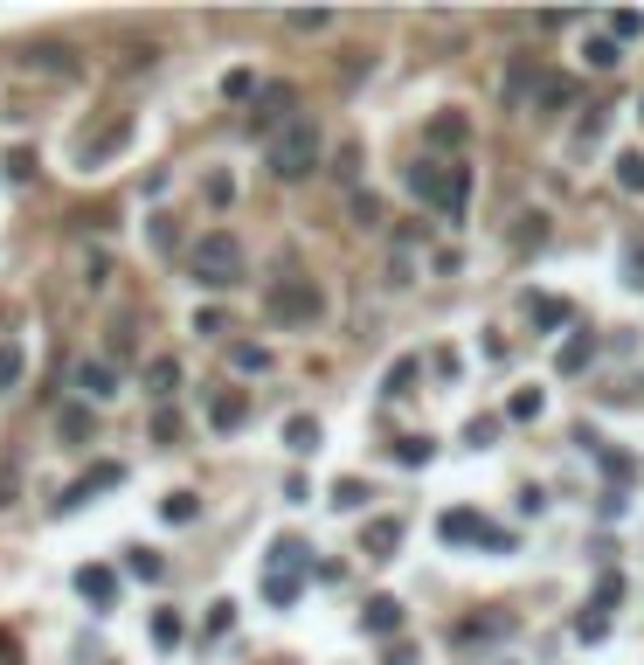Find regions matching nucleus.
<instances>
[{
    "label": "nucleus",
    "mask_w": 644,
    "mask_h": 665,
    "mask_svg": "<svg viewBox=\"0 0 644 665\" xmlns=\"http://www.w3.org/2000/svg\"><path fill=\"white\" fill-rule=\"evenodd\" d=\"M319 160H326V132H319L312 111H298L284 132L263 139V166H270L278 181H305V174H319Z\"/></svg>",
    "instance_id": "obj_1"
},
{
    "label": "nucleus",
    "mask_w": 644,
    "mask_h": 665,
    "mask_svg": "<svg viewBox=\"0 0 644 665\" xmlns=\"http://www.w3.org/2000/svg\"><path fill=\"white\" fill-rule=\"evenodd\" d=\"M409 194L423 201V209H437V215L458 222L464 201H471V166L464 160H416L409 166Z\"/></svg>",
    "instance_id": "obj_2"
},
{
    "label": "nucleus",
    "mask_w": 644,
    "mask_h": 665,
    "mask_svg": "<svg viewBox=\"0 0 644 665\" xmlns=\"http://www.w3.org/2000/svg\"><path fill=\"white\" fill-rule=\"evenodd\" d=\"M187 270H194V285H208V292H229V285H243V243H236L229 229H208V236H194V250H187Z\"/></svg>",
    "instance_id": "obj_3"
},
{
    "label": "nucleus",
    "mask_w": 644,
    "mask_h": 665,
    "mask_svg": "<svg viewBox=\"0 0 644 665\" xmlns=\"http://www.w3.org/2000/svg\"><path fill=\"white\" fill-rule=\"evenodd\" d=\"M263 305H270V320H284V326H312L326 312V298H319L312 277H278V285L263 292Z\"/></svg>",
    "instance_id": "obj_4"
},
{
    "label": "nucleus",
    "mask_w": 644,
    "mask_h": 665,
    "mask_svg": "<svg viewBox=\"0 0 644 665\" xmlns=\"http://www.w3.org/2000/svg\"><path fill=\"white\" fill-rule=\"evenodd\" d=\"M125 146H132V111H111V118H104L98 132H83V139H77V166H83V174H90V166L118 160Z\"/></svg>",
    "instance_id": "obj_5"
},
{
    "label": "nucleus",
    "mask_w": 644,
    "mask_h": 665,
    "mask_svg": "<svg viewBox=\"0 0 644 665\" xmlns=\"http://www.w3.org/2000/svg\"><path fill=\"white\" fill-rule=\"evenodd\" d=\"M250 118H257V132H263V139L284 132V125L298 118V90H291V83H263V90H257V111H250Z\"/></svg>",
    "instance_id": "obj_6"
},
{
    "label": "nucleus",
    "mask_w": 644,
    "mask_h": 665,
    "mask_svg": "<svg viewBox=\"0 0 644 665\" xmlns=\"http://www.w3.org/2000/svg\"><path fill=\"white\" fill-rule=\"evenodd\" d=\"M437 533L451 541V548H458V541H492V548H506V533H499V527H485V520H478V513H464V506H458V513H443V520H437Z\"/></svg>",
    "instance_id": "obj_7"
},
{
    "label": "nucleus",
    "mask_w": 644,
    "mask_h": 665,
    "mask_svg": "<svg viewBox=\"0 0 644 665\" xmlns=\"http://www.w3.org/2000/svg\"><path fill=\"white\" fill-rule=\"evenodd\" d=\"M395 548H402V520H388V513H382V520H367V527H361V555L367 561H388Z\"/></svg>",
    "instance_id": "obj_8"
},
{
    "label": "nucleus",
    "mask_w": 644,
    "mask_h": 665,
    "mask_svg": "<svg viewBox=\"0 0 644 665\" xmlns=\"http://www.w3.org/2000/svg\"><path fill=\"white\" fill-rule=\"evenodd\" d=\"M174 388H181V361H174V354H153V361H146V396L167 402Z\"/></svg>",
    "instance_id": "obj_9"
},
{
    "label": "nucleus",
    "mask_w": 644,
    "mask_h": 665,
    "mask_svg": "<svg viewBox=\"0 0 644 665\" xmlns=\"http://www.w3.org/2000/svg\"><path fill=\"white\" fill-rule=\"evenodd\" d=\"M361 624L374 631V638H395V631H402V603H395V596H367Z\"/></svg>",
    "instance_id": "obj_10"
},
{
    "label": "nucleus",
    "mask_w": 644,
    "mask_h": 665,
    "mask_svg": "<svg viewBox=\"0 0 644 665\" xmlns=\"http://www.w3.org/2000/svg\"><path fill=\"white\" fill-rule=\"evenodd\" d=\"M243 416H250V396H243V388H222V396L208 402V423L215 430H243Z\"/></svg>",
    "instance_id": "obj_11"
},
{
    "label": "nucleus",
    "mask_w": 644,
    "mask_h": 665,
    "mask_svg": "<svg viewBox=\"0 0 644 665\" xmlns=\"http://www.w3.org/2000/svg\"><path fill=\"white\" fill-rule=\"evenodd\" d=\"M70 381H77V388H83L90 402L118 396V381H111V368H104V361H77V368H70Z\"/></svg>",
    "instance_id": "obj_12"
},
{
    "label": "nucleus",
    "mask_w": 644,
    "mask_h": 665,
    "mask_svg": "<svg viewBox=\"0 0 644 665\" xmlns=\"http://www.w3.org/2000/svg\"><path fill=\"white\" fill-rule=\"evenodd\" d=\"M21 63H28V70H49V77H70V70H77L63 42H35V49H21Z\"/></svg>",
    "instance_id": "obj_13"
},
{
    "label": "nucleus",
    "mask_w": 644,
    "mask_h": 665,
    "mask_svg": "<svg viewBox=\"0 0 644 665\" xmlns=\"http://www.w3.org/2000/svg\"><path fill=\"white\" fill-rule=\"evenodd\" d=\"M423 139H430V146H464V139H471V118H464V111H437Z\"/></svg>",
    "instance_id": "obj_14"
},
{
    "label": "nucleus",
    "mask_w": 644,
    "mask_h": 665,
    "mask_svg": "<svg viewBox=\"0 0 644 665\" xmlns=\"http://www.w3.org/2000/svg\"><path fill=\"white\" fill-rule=\"evenodd\" d=\"M77 589L98 603V610H111V596H118V575L111 568H77Z\"/></svg>",
    "instance_id": "obj_15"
},
{
    "label": "nucleus",
    "mask_w": 644,
    "mask_h": 665,
    "mask_svg": "<svg viewBox=\"0 0 644 665\" xmlns=\"http://www.w3.org/2000/svg\"><path fill=\"white\" fill-rule=\"evenodd\" d=\"M118 479H125V465H98L90 479H77V485H70V499H63V506H83V499H90V492H111V485H118Z\"/></svg>",
    "instance_id": "obj_16"
},
{
    "label": "nucleus",
    "mask_w": 644,
    "mask_h": 665,
    "mask_svg": "<svg viewBox=\"0 0 644 665\" xmlns=\"http://www.w3.org/2000/svg\"><path fill=\"white\" fill-rule=\"evenodd\" d=\"M589 361H596V340H589V333H575V340H568L562 354H554V368H562V374H582Z\"/></svg>",
    "instance_id": "obj_17"
},
{
    "label": "nucleus",
    "mask_w": 644,
    "mask_h": 665,
    "mask_svg": "<svg viewBox=\"0 0 644 665\" xmlns=\"http://www.w3.org/2000/svg\"><path fill=\"white\" fill-rule=\"evenodd\" d=\"M125 575H139V583H159V575H167V561H159L153 548H132V555H125Z\"/></svg>",
    "instance_id": "obj_18"
},
{
    "label": "nucleus",
    "mask_w": 644,
    "mask_h": 665,
    "mask_svg": "<svg viewBox=\"0 0 644 665\" xmlns=\"http://www.w3.org/2000/svg\"><path fill=\"white\" fill-rule=\"evenodd\" d=\"M416 374H423V361H416V354H409V361H395V368L382 374V396H409V381H416Z\"/></svg>",
    "instance_id": "obj_19"
},
{
    "label": "nucleus",
    "mask_w": 644,
    "mask_h": 665,
    "mask_svg": "<svg viewBox=\"0 0 644 665\" xmlns=\"http://www.w3.org/2000/svg\"><path fill=\"white\" fill-rule=\"evenodd\" d=\"M617 187L623 194H644V153H617Z\"/></svg>",
    "instance_id": "obj_20"
},
{
    "label": "nucleus",
    "mask_w": 644,
    "mask_h": 665,
    "mask_svg": "<svg viewBox=\"0 0 644 665\" xmlns=\"http://www.w3.org/2000/svg\"><path fill=\"white\" fill-rule=\"evenodd\" d=\"M541 388H513V402H506V416H513V423H534V416H541Z\"/></svg>",
    "instance_id": "obj_21"
},
{
    "label": "nucleus",
    "mask_w": 644,
    "mask_h": 665,
    "mask_svg": "<svg viewBox=\"0 0 644 665\" xmlns=\"http://www.w3.org/2000/svg\"><path fill=\"white\" fill-rule=\"evenodd\" d=\"M575 638H582V644H603V638H610V617H603V610L589 603V610L575 617Z\"/></svg>",
    "instance_id": "obj_22"
},
{
    "label": "nucleus",
    "mask_w": 644,
    "mask_h": 665,
    "mask_svg": "<svg viewBox=\"0 0 644 665\" xmlns=\"http://www.w3.org/2000/svg\"><path fill=\"white\" fill-rule=\"evenodd\" d=\"M562 105H575V83L547 70V83H541V111H562Z\"/></svg>",
    "instance_id": "obj_23"
},
{
    "label": "nucleus",
    "mask_w": 644,
    "mask_h": 665,
    "mask_svg": "<svg viewBox=\"0 0 644 665\" xmlns=\"http://www.w3.org/2000/svg\"><path fill=\"white\" fill-rule=\"evenodd\" d=\"M284 444H291V451H312V444H319V423H312V416H291V423H284Z\"/></svg>",
    "instance_id": "obj_24"
},
{
    "label": "nucleus",
    "mask_w": 644,
    "mask_h": 665,
    "mask_svg": "<svg viewBox=\"0 0 644 665\" xmlns=\"http://www.w3.org/2000/svg\"><path fill=\"white\" fill-rule=\"evenodd\" d=\"M159 513H167L174 527H187V520L202 513V499H194V492H167V506H159Z\"/></svg>",
    "instance_id": "obj_25"
},
{
    "label": "nucleus",
    "mask_w": 644,
    "mask_h": 665,
    "mask_svg": "<svg viewBox=\"0 0 644 665\" xmlns=\"http://www.w3.org/2000/svg\"><path fill=\"white\" fill-rule=\"evenodd\" d=\"M527 320H534V326H568V305H562V298H534Z\"/></svg>",
    "instance_id": "obj_26"
},
{
    "label": "nucleus",
    "mask_w": 644,
    "mask_h": 665,
    "mask_svg": "<svg viewBox=\"0 0 644 665\" xmlns=\"http://www.w3.org/2000/svg\"><path fill=\"white\" fill-rule=\"evenodd\" d=\"M430 451H437L430 437H402V444H395V465H430Z\"/></svg>",
    "instance_id": "obj_27"
},
{
    "label": "nucleus",
    "mask_w": 644,
    "mask_h": 665,
    "mask_svg": "<svg viewBox=\"0 0 644 665\" xmlns=\"http://www.w3.org/2000/svg\"><path fill=\"white\" fill-rule=\"evenodd\" d=\"M56 430H63L70 444H83V437H90L98 423H90V409H63V423H56Z\"/></svg>",
    "instance_id": "obj_28"
},
{
    "label": "nucleus",
    "mask_w": 644,
    "mask_h": 665,
    "mask_svg": "<svg viewBox=\"0 0 644 665\" xmlns=\"http://www.w3.org/2000/svg\"><path fill=\"white\" fill-rule=\"evenodd\" d=\"M153 644H181V610H153Z\"/></svg>",
    "instance_id": "obj_29"
},
{
    "label": "nucleus",
    "mask_w": 644,
    "mask_h": 665,
    "mask_svg": "<svg viewBox=\"0 0 644 665\" xmlns=\"http://www.w3.org/2000/svg\"><path fill=\"white\" fill-rule=\"evenodd\" d=\"M492 437H499V416H471V430H464V444H471V451H485Z\"/></svg>",
    "instance_id": "obj_30"
},
{
    "label": "nucleus",
    "mask_w": 644,
    "mask_h": 665,
    "mask_svg": "<svg viewBox=\"0 0 644 665\" xmlns=\"http://www.w3.org/2000/svg\"><path fill=\"white\" fill-rule=\"evenodd\" d=\"M582 55H589V70H617V42H610V35H596Z\"/></svg>",
    "instance_id": "obj_31"
},
{
    "label": "nucleus",
    "mask_w": 644,
    "mask_h": 665,
    "mask_svg": "<svg viewBox=\"0 0 644 665\" xmlns=\"http://www.w3.org/2000/svg\"><path fill=\"white\" fill-rule=\"evenodd\" d=\"M644 35V14H610V42H638Z\"/></svg>",
    "instance_id": "obj_32"
},
{
    "label": "nucleus",
    "mask_w": 644,
    "mask_h": 665,
    "mask_svg": "<svg viewBox=\"0 0 644 665\" xmlns=\"http://www.w3.org/2000/svg\"><path fill=\"white\" fill-rule=\"evenodd\" d=\"M14 381H21V346L7 340L0 346V388H14Z\"/></svg>",
    "instance_id": "obj_33"
},
{
    "label": "nucleus",
    "mask_w": 644,
    "mask_h": 665,
    "mask_svg": "<svg viewBox=\"0 0 644 665\" xmlns=\"http://www.w3.org/2000/svg\"><path fill=\"white\" fill-rule=\"evenodd\" d=\"M333 506H347V513H354V506H367V485H361V479H339V485H333Z\"/></svg>",
    "instance_id": "obj_34"
},
{
    "label": "nucleus",
    "mask_w": 644,
    "mask_h": 665,
    "mask_svg": "<svg viewBox=\"0 0 644 665\" xmlns=\"http://www.w3.org/2000/svg\"><path fill=\"white\" fill-rule=\"evenodd\" d=\"M603 125H610V118H603V111H589V118H582V132H575V146H582V153H589V146H603Z\"/></svg>",
    "instance_id": "obj_35"
},
{
    "label": "nucleus",
    "mask_w": 644,
    "mask_h": 665,
    "mask_svg": "<svg viewBox=\"0 0 644 665\" xmlns=\"http://www.w3.org/2000/svg\"><path fill=\"white\" fill-rule=\"evenodd\" d=\"M354 222H361V229H382V201H374V194H354Z\"/></svg>",
    "instance_id": "obj_36"
},
{
    "label": "nucleus",
    "mask_w": 644,
    "mask_h": 665,
    "mask_svg": "<svg viewBox=\"0 0 644 665\" xmlns=\"http://www.w3.org/2000/svg\"><path fill=\"white\" fill-rule=\"evenodd\" d=\"M263 596H270V603H298V575H270Z\"/></svg>",
    "instance_id": "obj_37"
},
{
    "label": "nucleus",
    "mask_w": 644,
    "mask_h": 665,
    "mask_svg": "<svg viewBox=\"0 0 644 665\" xmlns=\"http://www.w3.org/2000/svg\"><path fill=\"white\" fill-rule=\"evenodd\" d=\"M35 166H42V160H35V146H21V153H7V174H14V181H35Z\"/></svg>",
    "instance_id": "obj_38"
},
{
    "label": "nucleus",
    "mask_w": 644,
    "mask_h": 665,
    "mask_svg": "<svg viewBox=\"0 0 644 665\" xmlns=\"http://www.w3.org/2000/svg\"><path fill=\"white\" fill-rule=\"evenodd\" d=\"M236 368H243V374H263V368H270V354H263V346H236Z\"/></svg>",
    "instance_id": "obj_39"
},
{
    "label": "nucleus",
    "mask_w": 644,
    "mask_h": 665,
    "mask_svg": "<svg viewBox=\"0 0 644 665\" xmlns=\"http://www.w3.org/2000/svg\"><path fill=\"white\" fill-rule=\"evenodd\" d=\"M250 90H257V77H250V70H229V77H222V98H250Z\"/></svg>",
    "instance_id": "obj_40"
},
{
    "label": "nucleus",
    "mask_w": 644,
    "mask_h": 665,
    "mask_svg": "<svg viewBox=\"0 0 644 665\" xmlns=\"http://www.w3.org/2000/svg\"><path fill=\"white\" fill-rule=\"evenodd\" d=\"M202 187H208V201H215V209H222V201H229V194H236V181H229V174H208Z\"/></svg>",
    "instance_id": "obj_41"
},
{
    "label": "nucleus",
    "mask_w": 644,
    "mask_h": 665,
    "mask_svg": "<svg viewBox=\"0 0 644 665\" xmlns=\"http://www.w3.org/2000/svg\"><path fill=\"white\" fill-rule=\"evenodd\" d=\"M0 659H7V638H0Z\"/></svg>",
    "instance_id": "obj_42"
}]
</instances>
